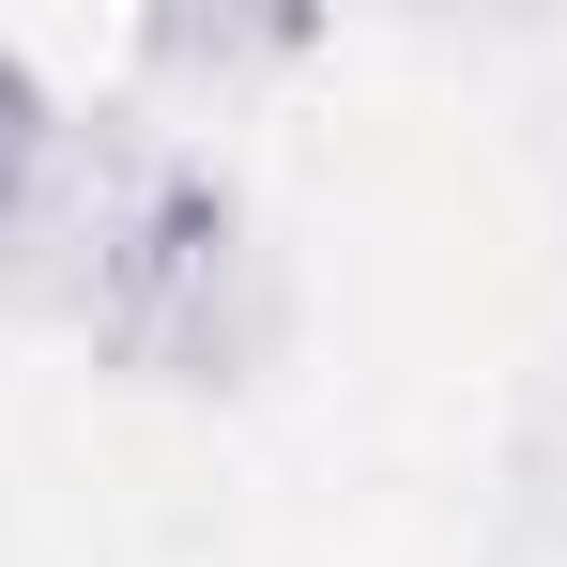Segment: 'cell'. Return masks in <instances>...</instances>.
Returning <instances> with one entry per match:
<instances>
[{
	"mask_svg": "<svg viewBox=\"0 0 567 567\" xmlns=\"http://www.w3.org/2000/svg\"><path fill=\"white\" fill-rule=\"evenodd\" d=\"M47 154H62V107H47V78L0 47V230L31 215V185H47Z\"/></svg>",
	"mask_w": 567,
	"mask_h": 567,
	"instance_id": "obj_2",
	"label": "cell"
},
{
	"mask_svg": "<svg viewBox=\"0 0 567 567\" xmlns=\"http://www.w3.org/2000/svg\"><path fill=\"white\" fill-rule=\"evenodd\" d=\"M261 322H277V277H261L246 185L185 138H123L93 277H78V338L138 383H230L261 353Z\"/></svg>",
	"mask_w": 567,
	"mask_h": 567,
	"instance_id": "obj_1",
	"label": "cell"
}]
</instances>
